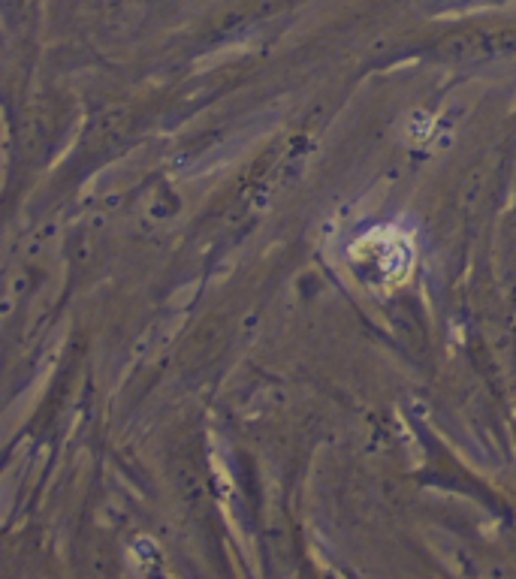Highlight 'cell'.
I'll use <instances>...</instances> for the list:
<instances>
[]
</instances>
